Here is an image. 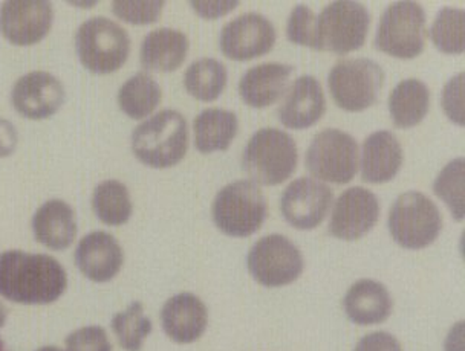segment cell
Returning a JSON list of instances; mask_svg holds the SVG:
<instances>
[{
  "label": "cell",
  "mask_w": 465,
  "mask_h": 351,
  "mask_svg": "<svg viewBox=\"0 0 465 351\" xmlns=\"http://www.w3.org/2000/svg\"><path fill=\"white\" fill-rule=\"evenodd\" d=\"M68 288V275L54 257L24 250L0 254V295L24 306L55 303Z\"/></svg>",
  "instance_id": "1"
},
{
  "label": "cell",
  "mask_w": 465,
  "mask_h": 351,
  "mask_svg": "<svg viewBox=\"0 0 465 351\" xmlns=\"http://www.w3.org/2000/svg\"><path fill=\"white\" fill-rule=\"evenodd\" d=\"M187 149L189 129L180 112H160L141 122L132 133V151L143 164L153 169L180 164Z\"/></svg>",
  "instance_id": "2"
},
{
  "label": "cell",
  "mask_w": 465,
  "mask_h": 351,
  "mask_svg": "<svg viewBox=\"0 0 465 351\" xmlns=\"http://www.w3.org/2000/svg\"><path fill=\"white\" fill-rule=\"evenodd\" d=\"M297 159L296 142L286 132L261 129L243 150L242 167L254 183L274 187L291 178Z\"/></svg>",
  "instance_id": "3"
},
{
  "label": "cell",
  "mask_w": 465,
  "mask_h": 351,
  "mask_svg": "<svg viewBox=\"0 0 465 351\" xmlns=\"http://www.w3.org/2000/svg\"><path fill=\"white\" fill-rule=\"evenodd\" d=\"M75 48L89 73L107 75L116 73L131 54V37L126 29L107 17H93L80 24Z\"/></svg>",
  "instance_id": "4"
},
{
  "label": "cell",
  "mask_w": 465,
  "mask_h": 351,
  "mask_svg": "<svg viewBox=\"0 0 465 351\" xmlns=\"http://www.w3.org/2000/svg\"><path fill=\"white\" fill-rule=\"evenodd\" d=\"M213 220L230 237H250L261 229L267 217V200L252 180H236L214 198Z\"/></svg>",
  "instance_id": "5"
},
{
  "label": "cell",
  "mask_w": 465,
  "mask_h": 351,
  "mask_svg": "<svg viewBox=\"0 0 465 351\" xmlns=\"http://www.w3.org/2000/svg\"><path fill=\"white\" fill-rule=\"evenodd\" d=\"M441 212L420 191H407L395 200L389 212V231L406 249H422L441 232Z\"/></svg>",
  "instance_id": "6"
},
{
  "label": "cell",
  "mask_w": 465,
  "mask_h": 351,
  "mask_svg": "<svg viewBox=\"0 0 465 351\" xmlns=\"http://www.w3.org/2000/svg\"><path fill=\"white\" fill-rule=\"evenodd\" d=\"M369 22L371 15L359 2H332L315 20V51L339 55L357 51L364 44Z\"/></svg>",
  "instance_id": "7"
},
{
  "label": "cell",
  "mask_w": 465,
  "mask_h": 351,
  "mask_svg": "<svg viewBox=\"0 0 465 351\" xmlns=\"http://www.w3.org/2000/svg\"><path fill=\"white\" fill-rule=\"evenodd\" d=\"M426 13L417 2H395L384 11L375 35V48L395 58H415L426 44Z\"/></svg>",
  "instance_id": "8"
},
{
  "label": "cell",
  "mask_w": 465,
  "mask_h": 351,
  "mask_svg": "<svg viewBox=\"0 0 465 351\" xmlns=\"http://www.w3.org/2000/svg\"><path fill=\"white\" fill-rule=\"evenodd\" d=\"M384 73L371 58H346L328 75V86L337 106L343 111L361 112L377 102Z\"/></svg>",
  "instance_id": "9"
},
{
  "label": "cell",
  "mask_w": 465,
  "mask_h": 351,
  "mask_svg": "<svg viewBox=\"0 0 465 351\" xmlns=\"http://www.w3.org/2000/svg\"><path fill=\"white\" fill-rule=\"evenodd\" d=\"M305 162L306 169L320 180L348 183L359 169V145L339 129H325L311 141Z\"/></svg>",
  "instance_id": "10"
},
{
  "label": "cell",
  "mask_w": 465,
  "mask_h": 351,
  "mask_svg": "<svg viewBox=\"0 0 465 351\" xmlns=\"http://www.w3.org/2000/svg\"><path fill=\"white\" fill-rule=\"evenodd\" d=\"M248 270L265 288H282L294 283L303 272V255L288 237H262L248 252Z\"/></svg>",
  "instance_id": "11"
},
{
  "label": "cell",
  "mask_w": 465,
  "mask_h": 351,
  "mask_svg": "<svg viewBox=\"0 0 465 351\" xmlns=\"http://www.w3.org/2000/svg\"><path fill=\"white\" fill-rule=\"evenodd\" d=\"M276 28L265 15L247 13L228 22L219 35V48L234 62H247L272 51Z\"/></svg>",
  "instance_id": "12"
},
{
  "label": "cell",
  "mask_w": 465,
  "mask_h": 351,
  "mask_svg": "<svg viewBox=\"0 0 465 351\" xmlns=\"http://www.w3.org/2000/svg\"><path fill=\"white\" fill-rule=\"evenodd\" d=\"M53 20L46 0H8L0 8V33L15 46H31L49 34Z\"/></svg>",
  "instance_id": "13"
},
{
  "label": "cell",
  "mask_w": 465,
  "mask_h": 351,
  "mask_svg": "<svg viewBox=\"0 0 465 351\" xmlns=\"http://www.w3.org/2000/svg\"><path fill=\"white\" fill-rule=\"evenodd\" d=\"M334 194L325 183L310 178L291 182L282 194L281 211L291 227L310 231L325 220Z\"/></svg>",
  "instance_id": "14"
},
{
  "label": "cell",
  "mask_w": 465,
  "mask_h": 351,
  "mask_svg": "<svg viewBox=\"0 0 465 351\" xmlns=\"http://www.w3.org/2000/svg\"><path fill=\"white\" fill-rule=\"evenodd\" d=\"M378 217L377 196L363 187L349 188L335 202L330 232L340 240H359L375 227Z\"/></svg>",
  "instance_id": "15"
},
{
  "label": "cell",
  "mask_w": 465,
  "mask_h": 351,
  "mask_svg": "<svg viewBox=\"0 0 465 351\" xmlns=\"http://www.w3.org/2000/svg\"><path fill=\"white\" fill-rule=\"evenodd\" d=\"M64 102V87L48 73H29L15 82L11 102L19 115L28 120H45L60 111Z\"/></svg>",
  "instance_id": "16"
},
{
  "label": "cell",
  "mask_w": 465,
  "mask_h": 351,
  "mask_svg": "<svg viewBox=\"0 0 465 351\" xmlns=\"http://www.w3.org/2000/svg\"><path fill=\"white\" fill-rule=\"evenodd\" d=\"M124 255L122 246L109 232H91L83 237L75 250V265L94 283H107L120 274Z\"/></svg>",
  "instance_id": "17"
},
{
  "label": "cell",
  "mask_w": 465,
  "mask_h": 351,
  "mask_svg": "<svg viewBox=\"0 0 465 351\" xmlns=\"http://www.w3.org/2000/svg\"><path fill=\"white\" fill-rule=\"evenodd\" d=\"M325 111L326 98L322 84L314 77L303 75L291 84L277 109V116L288 129L301 131L314 125Z\"/></svg>",
  "instance_id": "18"
},
{
  "label": "cell",
  "mask_w": 465,
  "mask_h": 351,
  "mask_svg": "<svg viewBox=\"0 0 465 351\" xmlns=\"http://www.w3.org/2000/svg\"><path fill=\"white\" fill-rule=\"evenodd\" d=\"M165 335L178 344H192L203 336L209 324V310L196 295L178 294L167 299L161 310Z\"/></svg>",
  "instance_id": "19"
},
{
  "label": "cell",
  "mask_w": 465,
  "mask_h": 351,
  "mask_svg": "<svg viewBox=\"0 0 465 351\" xmlns=\"http://www.w3.org/2000/svg\"><path fill=\"white\" fill-rule=\"evenodd\" d=\"M401 165V144L392 132H375L364 140L361 151V179L364 182H389L397 176Z\"/></svg>",
  "instance_id": "20"
},
{
  "label": "cell",
  "mask_w": 465,
  "mask_h": 351,
  "mask_svg": "<svg viewBox=\"0 0 465 351\" xmlns=\"http://www.w3.org/2000/svg\"><path fill=\"white\" fill-rule=\"evenodd\" d=\"M292 71V66L282 63H263L248 69L239 82L242 102L257 109L272 106L285 92Z\"/></svg>",
  "instance_id": "21"
},
{
  "label": "cell",
  "mask_w": 465,
  "mask_h": 351,
  "mask_svg": "<svg viewBox=\"0 0 465 351\" xmlns=\"http://www.w3.org/2000/svg\"><path fill=\"white\" fill-rule=\"evenodd\" d=\"M349 321L359 326L381 324L392 313V298L386 286L373 279H360L349 288L343 299Z\"/></svg>",
  "instance_id": "22"
},
{
  "label": "cell",
  "mask_w": 465,
  "mask_h": 351,
  "mask_svg": "<svg viewBox=\"0 0 465 351\" xmlns=\"http://www.w3.org/2000/svg\"><path fill=\"white\" fill-rule=\"evenodd\" d=\"M35 240L48 249L64 250L77 237L75 212L64 200H49L35 211L33 217Z\"/></svg>",
  "instance_id": "23"
},
{
  "label": "cell",
  "mask_w": 465,
  "mask_h": 351,
  "mask_svg": "<svg viewBox=\"0 0 465 351\" xmlns=\"http://www.w3.org/2000/svg\"><path fill=\"white\" fill-rule=\"evenodd\" d=\"M189 53V39L183 31L158 28L145 35L141 44L143 68L155 73H173L184 63Z\"/></svg>",
  "instance_id": "24"
},
{
  "label": "cell",
  "mask_w": 465,
  "mask_h": 351,
  "mask_svg": "<svg viewBox=\"0 0 465 351\" xmlns=\"http://www.w3.org/2000/svg\"><path fill=\"white\" fill-rule=\"evenodd\" d=\"M238 131L236 113L223 109H207L194 120V145L201 153L225 151L238 135Z\"/></svg>",
  "instance_id": "25"
},
{
  "label": "cell",
  "mask_w": 465,
  "mask_h": 351,
  "mask_svg": "<svg viewBox=\"0 0 465 351\" xmlns=\"http://www.w3.org/2000/svg\"><path fill=\"white\" fill-rule=\"evenodd\" d=\"M430 92L429 87L417 78H407L398 83L389 95V112L393 122L400 129H409L420 124L429 112Z\"/></svg>",
  "instance_id": "26"
},
{
  "label": "cell",
  "mask_w": 465,
  "mask_h": 351,
  "mask_svg": "<svg viewBox=\"0 0 465 351\" xmlns=\"http://www.w3.org/2000/svg\"><path fill=\"white\" fill-rule=\"evenodd\" d=\"M160 102V86L149 73H135L118 91L120 109L132 120L147 118Z\"/></svg>",
  "instance_id": "27"
},
{
  "label": "cell",
  "mask_w": 465,
  "mask_h": 351,
  "mask_svg": "<svg viewBox=\"0 0 465 351\" xmlns=\"http://www.w3.org/2000/svg\"><path fill=\"white\" fill-rule=\"evenodd\" d=\"M184 86L199 102H214L227 86V68L214 58H201L185 71Z\"/></svg>",
  "instance_id": "28"
},
{
  "label": "cell",
  "mask_w": 465,
  "mask_h": 351,
  "mask_svg": "<svg viewBox=\"0 0 465 351\" xmlns=\"http://www.w3.org/2000/svg\"><path fill=\"white\" fill-rule=\"evenodd\" d=\"M93 210L98 220L107 227H122L131 219V194L126 185L118 180H104L93 194Z\"/></svg>",
  "instance_id": "29"
},
{
  "label": "cell",
  "mask_w": 465,
  "mask_h": 351,
  "mask_svg": "<svg viewBox=\"0 0 465 351\" xmlns=\"http://www.w3.org/2000/svg\"><path fill=\"white\" fill-rule=\"evenodd\" d=\"M111 326L118 344L126 351H141L145 337L152 333V321L145 317L140 301L132 303L124 312L116 313Z\"/></svg>",
  "instance_id": "30"
},
{
  "label": "cell",
  "mask_w": 465,
  "mask_h": 351,
  "mask_svg": "<svg viewBox=\"0 0 465 351\" xmlns=\"http://www.w3.org/2000/svg\"><path fill=\"white\" fill-rule=\"evenodd\" d=\"M430 39L444 54H462L465 49V15L460 8H444L431 24Z\"/></svg>",
  "instance_id": "31"
},
{
  "label": "cell",
  "mask_w": 465,
  "mask_h": 351,
  "mask_svg": "<svg viewBox=\"0 0 465 351\" xmlns=\"http://www.w3.org/2000/svg\"><path fill=\"white\" fill-rule=\"evenodd\" d=\"M433 190L438 198L444 200L456 220L464 217V159L451 161L438 174Z\"/></svg>",
  "instance_id": "32"
},
{
  "label": "cell",
  "mask_w": 465,
  "mask_h": 351,
  "mask_svg": "<svg viewBox=\"0 0 465 351\" xmlns=\"http://www.w3.org/2000/svg\"><path fill=\"white\" fill-rule=\"evenodd\" d=\"M164 2H127L116 0L112 4L114 15L131 24H151L160 19Z\"/></svg>",
  "instance_id": "33"
},
{
  "label": "cell",
  "mask_w": 465,
  "mask_h": 351,
  "mask_svg": "<svg viewBox=\"0 0 465 351\" xmlns=\"http://www.w3.org/2000/svg\"><path fill=\"white\" fill-rule=\"evenodd\" d=\"M315 20L317 15L311 8L305 5L296 6L291 11L286 24V37L292 44L315 49Z\"/></svg>",
  "instance_id": "34"
},
{
  "label": "cell",
  "mask_w": 465,
  "mask_h": 351,
  "mask_svg": "<svg viewBox=\"0 0 465 351\" xmlns=\"http://www.w3.org/2000/svg\"><path fill=\"white\" fill-rule=\"evenodd\" d=\"M66 351H112L104 328L98 326L82 327L66 337Z\"/></svg>",
  "instance_id": "35"
},
{
  "label": "cell",
  "mask_w": 465,
  "mask_h": 351,
  "mask_svg": "<svg viewBox=\"0 0 465 351\" xmlns=\"http://www.w3.org/2000/svg\"><path fill=\"white\" fill-rule=\"evenodd\" d=\"M442 107L453 122L464 125V73H458L447 83L442 92Z\"/></svg>",
  "instance_id": "36"
},
{
  "label": "cell",
  "mask_w": 465,
  "mask_h": 351,
  "mask_svg": "<svg viewBox=\"0 0 465 351\" xmlns=\"http://www.w3.org/2000/svg\"><path fill=\"white\" fill-rule=\"evenodd\" d=\"M355 351H402L397 337L386 332H373L360 339Z\"/></svg>",
  "instance_id": "37"
},
{
  "label": "cell",
  "mask_w": 465,
  "mask_h": 351,
  "mask_svg": "<svg viewBox=\"0 0 465 351\" xmlns=\"http://www.w3.org/2000/svg\"><path fill=\"white\" fill-rule=\"evenodd\" d=\"M190 5L203 19H218L239 6V2H192Z\"/></svg>",
  "instance_id": "38"
},
{
  "label": "cell",
  "mask_w": 465,
  "mask_h": 351,
  "mask_svg": "<svg viewBox=\"0 0 465 351\" xmlns=\"http://www.w3.org/2000/svg\"><path fill=\"white\" fill-rule=\"evenodd\" d=\"M17 131L13 122L0 118V158H6L15 151L17 147Z\"/></svg>",
  "instance_id": "39"
},
{
  "label": "cell",
  "mask_w": 465,
  "mask_h": 351,
  "mask_svg": "<svg viewBox=\"0 0 465 351\" xmlns=\"http://www.w3.org/2000/svg\"><path fill=\"white\" fill-rule=\"evenodd\" d=\"M464 323L456 324L451 328L449 336H447L446 348L447 351H462V337H464Z\"/></svg>",
  "instance_id": "40"
},
{
  "label": "cell",
  "mask_w": 465,
  "mask_h": 351,
  "mask_svg": "<svg viewBox=\"0 0 465 351\" xmlns=\"http://www.w3.org/2000/svg\"><path fill=\"white\" fill-rule=\"evenodd\" d=\"M6 317H8V308H6L4 304L0 303V327H4Z\"/></svg>",
  "instance_id": "41"
},
{
  "label": "cell",
  "mask_w": 465,
  "mask_h": 351,
  "mask_svg": "<svg viewBox=\"0 0 465 351\" xmlns=\"http://www.w3.org/2000/svg\"><path fill=\"white\" fill-rule=\"evenodd\" d=\"M37 351H62L58 346H42V348H39Z\"/></svg>",
  "instance_id": "42"
},
{
  "label": "cell",
  "mask_w": 465,
  "mask_h": 351,
  "mask_svg": "<svg viewBox=\"0 0 465 351\" xmlns=\"http://www.w3.org/2000/svg\"><path fill=\"white\" fill-rule=\"evenodd\" d=\"M0 351H4V346H2V342H0Z\"/></svg>",
  "instance_id": "43"
}]
</instances>
